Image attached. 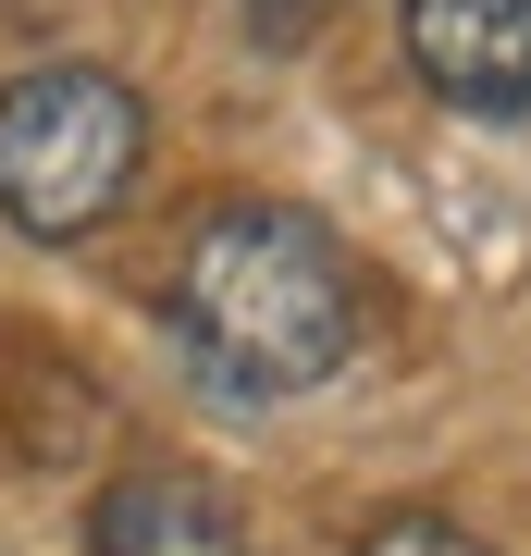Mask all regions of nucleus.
Masks as SVG:
<instances>
[{"label": "nucleus", "mask_w": 531, "mask_h": 556, "mask_svg": "<svg viewBox=\"0 0 531 556\" xmlns=\"http://www.w3.org/2000/svg\"><path fill=\"white\" fill-rule=\"evenodd\" d=\"M420 87L457 112H531V0H395Z\"/></svg>", "instance_id": "7ed1b4c3"}, {"label": "nucleus", "mask_w": 531, "mask_h": 556, "mask_svg": "<svg viewBox=\"0 0 531 556\" xmlns=\"http://www.w3.org/2000/svg\"><path fill=\"white\" fill-rule=\"evenodd\" d=\"M346 556H494L482 532H457V519H433V507H395V519H371Z\"/></svg>", "instance_id": "39448f33"}, {"label": "nucleus", "mask_w": 531, "mask_h": 556, "mask_svg": "<svg viewBox=\"0 0 531 556\" xmlns=\"http://www.w3.org/2000/svg\"><path fill=\"white\" fill-rule=\"evenodd\" d=\"M87 556H248V519L198 470H124L87 507Z\"/></svg>", "instance_id": "20e7f679"}, {"label": "nucleus", "mask_w": 531, "mask_h": 556, "mask_svg": "<svg viewBox=\"0 0 531 556\" xmlns=\"http://www.w3.org/2000/svg\"><path fill=\"white\" fill-rule=\"evenodd\" d=\"M161 334L186 383L223 408H285L358 358V273L309 211L285 199H223L186 223L174 285H161Z\"/></svg>", "instance_id": "f257e3e1"}, {"label": "nucleus", "mask_w": 531, "mask_h": 556, "mask_svg": "<svg viewBox=\"0 0 531 556\" xmlns=\"http://www.w3.org/2000/svg\"><path fill=\"white\" fill-rule=\"evenodd\" d=\"M149 161V100L112 75V62H25L0 87V223L13 236H99L124 199H137Z\"/></svg>", "instance_id": "f03ea898"}]
</instances>
